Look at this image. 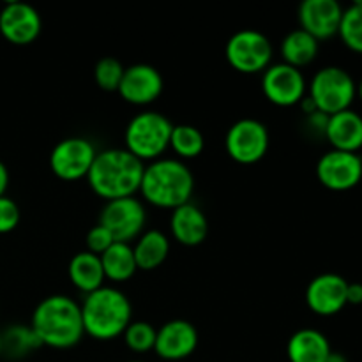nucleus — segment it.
I'll list each match as a JSON object with an SVG mask.
<instances>
[{
    "label": "nucleus",
    "instance_id": "nucleus-12",
    "mask_svg": "<svg viewBox=\"0 0 362 362\" xmlns=\"http://www.w3.org/2000/svg\"><path fill=\"white\" fill-rule=\"evenodd\" d=\"M317 177L327 189L350 191L362 180V159L356 152L329 151L318 159Z\"/></svg>",
    "mask_w": 362,
    "mask_h": 362
},
{
    "label": "nucleus",
    "instance_id": "nucleus-25",
    "mask_svg": "<svg viewBox=\"0 0 362 362\" xmlns=\"http://www.w3.org/2000/svg\"><path fill=\"white\" fill-rule=\"evenodd\" d=\"M170 148L175 152L180 161L194 159L204 152L205 138L198 127L189 126V124H179V126H173L172 129Z\"/></svg>",
    "mask_w": 362,
    "mask_h": 362
},
{
    "label": "nucleus",
    "instance_id": "nucleus-22",
    "mask_svg": "<svg viewBox=\"0 0 362 362\" xmlns=\"http://www.w3.org/2000/svg\"><path fill=\"white\" fill-rule=\"evenodd\" d=\"M134 260L140 271H154L161 267L170 253V240L161 230H147L133 246Z\"/></svg>",
    "mask_w": 362,
    "mask_h": 362
},
{
    "label": "nucleus",
    "instance_id": "nucleus-9",
    "mask_svg": "<svg viewBox=\"0 0 362 362\" xmlns=\"http://www.w3.org/2000/svg\"><path fill=\"white\" fill-rule=\"evenodd\" d=\"M147 212L136 197L106 202L99 216V225L112 233L115 243L131 244L144 233Z\"/></svg>",
    "mask_w": 362,
    "mask_h": 362
},
{
    "label": "nucleus",
    "instance_id": "nucleus-33",
    "mask_svg": "<svg viewBox=\"0 0 362 362\" xmlns=\"http://www.w3.org/2000/svg\"><path fill=\"white\" fill-rule=\"evenodd\" d=\"M7 186H9V172L7 166L0 161V197H6Z\"/></svg>",
    "mask_w": 362,
    "mask_h": 362
},
{
    "label": "nucleus",
    "instance_id": "nucleus-3",
    "mask_svg": "<svg viewBox=\"0 0 362 362\" xmlns=\"http://www.w3.org/2000/svg\"><path fill=\"white\" fill-rule=\"evenodd\" d=\"M138 193L154 207L175 211L193 198L194 177L180 159L159 158L145 166Z\"/></svg>",
    "mask_w": 362,
    "mask_h": 362
},
{
    "label": "nucleus",
    "instance_id": "nucleus-31",
    "mask_svg": "<svg viewBox=\"0 0 362 362\" xmlns=\"http://www.w3.org/2000/svg\"><path fill=\"white\" fill-rule=\"evenodd\" d=\"M20 223V207L9 197H0V235L13 232Z\"/></svg>",
    "mask_w": 362,
    "mask_h": 362
},
{
    "label": "nucleus",
    "instance_id": "nucleus-19",
    "mask_svg": "<svg viewBox=\"0 0 362 362\" xmlns=\"http://www.w3.org/2000/svg\"><path fill=\"white\" fill-rule=\"evenodd\" d=\"M324 136L334 151L357 154V151L362 148V117L354 110L331 115Z\"/></svg>",
    "mask_w": 362,
    "mask_h": 362
},
{
    "label": "nucleus",
    "instance_id": "nucleus-37",
    "mask_svg": "<svg viewBox=\"0 0 362 362\" xmlns=\"http://www.w3.org/2000/svg\"><path fill=\"white\" fill-rule=\"evenodd\" d=\"M129 362H144V361H129Z\"/></svg>",
    "mask_w": 362,
    "mask_h": 362
},
{
    "label": "nucleus",
    "instance_id": "nucleus-14",
    "mask_svg": "<svg viewBox=\"0 0 362 362\" xmlns=\"http://www.w3.org/2000/svg\"><path fill=\"white\" fill-rule=\"evenodd\" d=\"M163 76L154 66L134 64L126 67L119 94L126 103L134 106L152 105L163 92Z\"/></svg>",
    "mask_w": 362,
    "mask_h": 362
},
{
    "label": "nucleus",
    "instance_id": "nucleus-4",
    "mask_svg": "<svg viewBox=\"0 0 362 362\" xmlns=\"http://www.w3.org/2000/svg\"><path fill=\"white\" fill-rule=\"evenodd\" d=\"M80 308L85 334L99 341L119 338L133 322L129 299L126 293L113 286H103L95 292L87 293Z\"/></svg>",
    "mask_w": 362,
    "mask_h": 362
},
{
    "label": "nucleus",
    "instance_id": "nucleus-1",
    "mask_svg": "<svg viewBox=\"0 0 362 362\" xmlns=\"http://www.w3.org/2000/svg\"><path fill=\"white\" fill-rule=\"evenodd\" d=\"M30 327L41 345L57 350L73 349L85 336L80 304L62 293L46 297L35 306Z\"/></svg>",
    "mask_w": 362,
    "mask_h": 362
},
{
    "label": "nucleus",
    "instance_id": "nucleus-27",
    "mask_svg": "<svg viewBox=\"0 0 362 362\" xmlns=\"http://www.w3.org/2000/svg\"><path fill=\"white\" fill-rule=\"evenodd\" d=\"M338 35L346 48L362 55V0H357L350 7L343 9Z\"/></svg>",
    "mask_w": 362,
    "mask_h": 362
},
{
    "label": "nucleus",
    "instance_id": "nucleus-21",
    "mask_svg": "<svg viewBox=\"0 0 362 362\" xmlns=\"http://www.w3.org/2000/svg\"><path fill=\"white\" fill-rule=\"evenodd\" d=\"M67 274H69L74 288L83 292L85 296L105 286L103 283H105L106 278L105 271H103L101 258L98 255L88 253V251H80V253L71 258Z\"/></svg>",
    "mask_w": 362,
    "mask_h": 362
},
{
    "label": "nucleus",
    "instance_id": "nucleus-18",
    "mask_svg": "<svg viewBox=\"0 0 362 362\" xmlns=\"http://www.w3.org/2000/svg\"><path fill=\"white\" fill-rule=\"evenodd\" d=\"M170 232L173 239L182 246H200L209 235V219L198 205L189 202L172 211Z\"/></svg>",
    "mask_w": 362,
    "mask_h": 362
},
{
    "label": "nucleus",
    "instance_id": "nucleus-10",
    "mask_svg": "<svg viewBox=\"0 0 362 362\" xmlns=\"http://www.w3.org/2000/svg\"><path fill=\"white\" fill-rule=\"evenodd\" d=\"M98 156L94 144L87 138L71 136L59 141L49 154V168L60 180L74 182L87 179Z\"/></svg>",
    "mask_w": 362,
    "mask_h": 362
},
{
    "label": "nucleus",
    "instance_id": "nucleus-36",
    "mask_svg": "<svg viewBox=\"0 0 362 362\" xmlns=\"http://www.w3.org/2000/svg\"><path fill=\"white\" fill-rule=\"evenodd\" d=\"M0 354H2V334H0Z\"/></svg>",
    "mask_w": 362,
    "mask_h": 362
},
{
    "label": "nucleus",
    "instance_id": "nucleus-24",
    "mask_svg": "<svg viewBox=\"0 0 362 362\" xmlns=\"http://www.w3.org/2000/svg\"><path fill=\"white\" fill-rule=\"evenodd\" d=\"M101 265L105 278L113 283H124L136 274V260H134L133 246L124 243H113L101 255Z\"/></svg>",
    "mask_w": 362,
    "mask_h": 362
},
{
    "label": "nucleus",
    "instance_id": "nucleus-17",
    "mask_svg": "<svg viewBox=\"0 0 362 362\" xmlns=\"http://www.w3.org/2000/svg\"><path fill=\"white\" fill-rule=\"evenodd\" d=\"M198 346V331L187 320H170L158 329L154 352L165 361H182L194 354Z\"/></svg>",
    "mask_w": 362,
    "mask_h": 362
},
{
    "label": "nucleus",
    "instance_id": "nucleus-20",
    "mask_svg": "<svg viewBox=\"0 0 362 362\" xmlns=\"http://www.w3.org/2000/svg\"><path fill=\"white\" fill-rule=\"evenodd\" d=\"M331 352L327 336L317 329H300L293 332L286 345L290 362H325Z\"/></svg>",
    "mask_w": 362,
    "mask_h": 362
},
{
    "label": "nucleus",
    "instance_id": "nucleus-30",
    "mask_svg": "<svg viewBox=\"0 0 362 362\" xmlns=\"http://www.w3.org/2000/svg\"><path fill=\"white\" fill-rule=\"evenodd\" d=\"M85 243H87L88 253L101 257V255L105 253V251L108 250L115 240H113L112 233H110L105 226H101L98 223V225L92 226V228L88 230L87 237H85Z\"/></svg>",
    "mask_w": 362,
    "mask_h": 362
},
{
    "label": "nucleus",
    "instance_id": "nucleus-8",
    "mask_svg": "<svg viewBox=\"0 0 362 362\" xmlns=\"http://www.w3.org/2000/svg\"><path fill=\"white\" fill-rule=\"evenodd\" d=\"M271 136L264 122L257 119H240L230 126L225 136V148L230 159L239 165H255L269 151Z\"/></svg>",
    "mask_w": 362,
    "mask_h": 362
},
{
    "label": "nucleus",
    "instance_id": "nucleus-26",
    "mask_svg": "<svg viewBox=\"0 0 362 362\" xmlns=\"http://www.w3.org/2000/svg\"><path fill=\"white\" fill-rule=\"evenodd\" d=\"M39 346L42 345L37 336L34 334L32 327L14 325L2 334V354H7L11 357H23L34 352Z\"/></svg>",
    "mask_w": 362,
    "mask_h": 362
},
{
    "label": "nucleus",
    "instance_id": "nucleus-28",
    "mask_svg": "<svg viewBox=\"0 0 362 362\" xmlns=\"http://www.w3.org/2000/svg\"><path fill=\"white\" fill-rule=\"evenodd\" d=\"M156 334L158 329L152 327V324L144 320L131 322L127 329L124 331V341H126L127 349L133 350L136 354H145L154 350L156 345Z\"/></svg>",
    "mask_w": 362,
    "mask_h": 362
},
{
    "label": "nucleus",
    "instance_id": "nucleus-11",
    "mask_svg": "<svg viewBox=\"0 0 362 362\" xmlns=\"http://www.w3.org/2000/svg\"><path fill=\"white\" fill-rule=\"evenodd\" d=\"M262 90L269 103L281 108H290L303 101L308 92L306 78L303 71L285 62L272 64L264 71Z\"/></svg>",
    "mask_w": 362,
    "mask_h": 362
},
{
    "label": "nucleus",
    "instance_id": "nucleus-23",
    "mask_svg": "<svg viewBox=\"0 0 362 362\" xmlns=\"http://www.w3.org/2000/svg\"><path fill=\"white\" fill-rule=\"evenodd\" d=\"M318 49H320V42L300 28L286 34L281 41L283 62L296 67V69L310 66L317 59Z\"/></svg>",
    "mask_w": 362,
    "mask_h": 362
},
{
    "label": "nucleus",
    "instance_id": "nucleus-16",
    "mask_svg": "<svg viewBox=\"0 0 362 362\" xmlns=\"http://www.w3.org/2000/svg\"><path fill=\"white\" fill-rule=\"evenodd\" d=\"M343 7L336 0H304L299 7L300 30L313 35L318 42L338 35Z\"/></svg>",
    "mask_w": 362,
    "mask_h": 362
},
{
    "label": "nucleus",
    "instance_id": "nucleus-6",
    "mask_svg": "<svg viewBox=\"0 0 362 362\" xmlns=\"http://www.w3.org/2000/svg\"><path fill=\"white\" fill-rule=\"evenodd\" d=\"M308 95L313 99L318 112L331 117L350 110L357 95V85L349 71L338 66H327L311 78Z\"/></svg>",
    "mask_w": 362,
    "mask_h": 362
},
{
    "label": "nucleus",
    "instance_id": "nucleus-29",
    "mask_svg": "<svg viewBox=\"0 0 362 362\" xmlns=\"http://www.w3.org/2000/svg\"><path fill=\"white\" fill-rule=\"evenodd\" d=\"M124 71L126 67L122 66L119 59L115 57H103L94 67V80L99 88L106 92H117L122 81Z\"/></svg>",
    "mask_w": 362,
    "mask_h": 362
},
{
    "label": "nucleus",
    "instance_id": "nucleus-2",
    "mask_svg": "<svg viewBox=\"0 0 362 362\" xmlns=\"http://www.w3.org/2000/svg\"><path fill=\"white\" fill-rule=\"evenodd\" d=\"M144 170V163L126 148H106L95 156L87 182L103 200H119L140 191Z\"/></svg>",
    "mask_w": 362,
    "mask_h": 362
},
{
    "label": "nucleus",
    "instance_id": "nucleus-7",
    "mask_svg": "<svg viewBox=\"0 0 362 362\" xmlns=\"http://www.w3.org/2000/svg\"><path fill=\"white\" fill-rule=\"evenodd\" d=\"M272 55V42L267 35L255 28L235 32L225 48V57L230 67L243 74L264 73L271 66Z\"/></svg>",
    "mask_w": 362,
    "mask_h": 362
},
{
    "label": "nucleus",
    "instance_id": "nucleus-5",
    "mask_svg": "<svg viewBox=\"0 0 362 362\" xmlns=\"http://www.w3.org/2000/svg\"><path fill=\"white\" fill-rule=\"evenodd\" d=\"M173 124L159 112H141L129 120L124 133L126 151L134 158L145 161H156L163 158L170 148Z\"/></svg>",
    "mask_w": 362,
    "mask_h": 362
},
{
    "label": "nucleus",
    "instance_id": "nucleus-13",
    "mask_svg": "<svg viewBox=\"0 0 362 362\" xmlns=\"http://www.w3.org/2000/svg\"><path fill=\"white\" fill-rule=\"evenodd\" d=\"M41 14L23 2H9L0 11V34L14 46L32 45L41 35Z\"/></svg>",
    "mask_w": 362,
    "mask_h": 362
},
{
    "label": "nucleus",
    "instance_id": "nucleus-35",
    "mask_svg": "<svg viewBox=\"0 0 362 362\" xmlns=\"http://www.w3.org/2000/svg\"><path fill=\"white\" fill-rule=\"evenodd\" d=\"M357 95H359V99L362 101V80L359 81V85H357Z\"/></svg>",
    "mask_w": 362,
    "mask_h": 362
},
{
    "label": "nucleus",
    "instance_id": "nucleus-15",
    "mask_svg": "<svg viewBox=\"0 0 362 362\" xmlns=\"http://www.w3.org/2000/svg\"><path fill=\"white\" fill-rule=\"evenodd\" d=\"M346 281L343 276L325 272L311 279L306 288V304L318 317L338 315L346 306Z\"/></svg>",
    "mask_w": 362,
    "mask_h": 362
},
{
    "label": "nucleus",
    "instance_id": "nucleus-32",
    "mask_svg": "<svg viewBox=\"0 0 362 362\" xmlns=\"http://www.w3.org/2000/svg\"><path fill=\"white\" fill-rule=\"evenodd\" d=\"M346 304H362V283H349L346 286Z\"/></svg>",
    "mask_w": 362,
    "mask_h": 362
},
{
    "label": "nucleus",
    "instance_id": "nucleus-34",
    "mask_svg": "<svg viewBox=\"0 0 362 362\" xmlns=\"http://www.w3.org/2000/svg\"><path fill=\"white\" fill-rule=\"evenodd\" d=\"M325 362H349V359H346L341 352H331Z\"/></svg>",
    "mask_w": 362,
    "mask_h": 362
}]
</instances>
